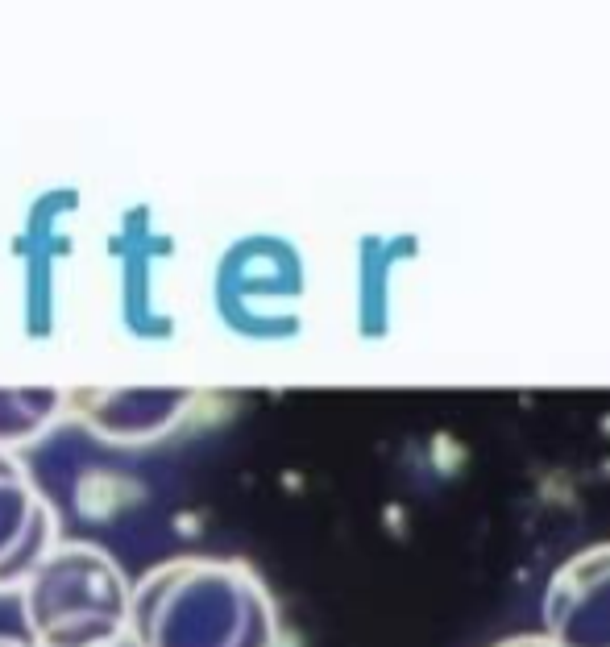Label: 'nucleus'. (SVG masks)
<instances>
[{"label": "nucleus", "mask_w": 610, "mask_h": 647, "mask_svg": "<svg viewBox=\"0 0 610 647\" xmlns=\"http://www.w3.org/2000/svg\"><path fill=\"white\" fill-rule=\"evenodd\" d=\"M552 647H610V544L573 552L544 589Z\"/></svg>", "instance_id": "nucleus-3"}, {"label": "nucleus", "mask_w": 610, "mask_h": 647, "mask_svg": "<svg viewBox=\"0 0 610 647\" xmlns=\"http://www.w3.org/2000/svg\"><path fill=\"white\" fill-rule=\"evenodd\" d=\"M137 647H279V610L245 560L179 556L129 585Z\"/></svg>", "instance_id": "nucleus-1"}, {"label": "nucleus", "mask_w": 610, "mask_h": 647, "mask_svg": "<svg viewBox=\"0 0 610 647\" xmlns=\"http://www.w3.org/2000/svg\"><path fill=\"white\" fill-rule=\"evenodd\" d=\"M494 647H552L544 635H515V639H503V643H494Z\"/></svg>", "instance_id": "nucleus-7"}, {"label": "nucleus", "mask_w": 610, "mask_h": 647, "mask_svg": "<svg viewBox=\"0 0 610 647\" xmlns=\"http://www.w3.org/2000/svg\"><path fill=\"white\" fill-rule=\"evenodd\" d=\"M191 403V390H67V411L108 444H150L171 432Z\"/></svg>", "instance_id": "nucleus-5"}, {"label": "nucleus", "mask_w": 610, "mask_h": 647, "mask_svg": "<svg viewBox=\"0 0 610 647\" xmlns=\"http://www.w3.org/2000/svg\"><path fill=\"white\" fill-rule=\"evenodd\" d=\"M30 647H104L129 631V581L96 544H54L21 585Z\"/></svg>", "instance_id": "nucleus-2"}, {"label": "nucleus", "mask_w": 610, "mask_h": 647, "mask_svg": "<svg viewBox=\"0 0 610 647\" xmlns=\"http://www.w3.org/2000/svg\"><path fill=\"white\" fill-rule=\"evenodd\" d=\"M54 519L46 494L13 453H0V589H21L54 548Z\"/></svg>", "instance_id": "nucleus-4"}, {"label": "nucleus", "mask_w": 610, "mask_h": 647, "mask_svg": "<svg viewBox=\"0 0 610 647\" xmlns=\"http://www.w3.org/2000/svg\"><path fill=\"white\" fill-rule=\"evenodd\" d=\"M63 411H67V390H54V386L0 390V453H13V448L46 436Z\"/></svg>", "instance_id": "nucleus-6"}, {"label": "nucleus", "mask_w": 610, "mask_h": 647, "mask_svg": "<svg viewBox=\"0 0 610 647\" xmlns=\"http://www.w3.org/2000/svg\"><path fill=\"white\" fill-rule=\"evenodd\" d=\"M104 647H137V643H133V639H129V631H125L121 639H113V643H104Z\"/></svg>", "instance_id": "nucleus-8"}, {"label": "nucleus", "mask_w": 610, "mask_h": 647, "mask_svg": "<svg viewBox=\"0 0 610 647\" xmlns=\"http://www.w3.org/2000/svg\"><path fill=\"white\" fill-rule=\"evenodd\" d=\"M0 647H30L25 639H9V635H0Z\"/></svg>", "instance_id": "nucleus-9"}]
</instances>
